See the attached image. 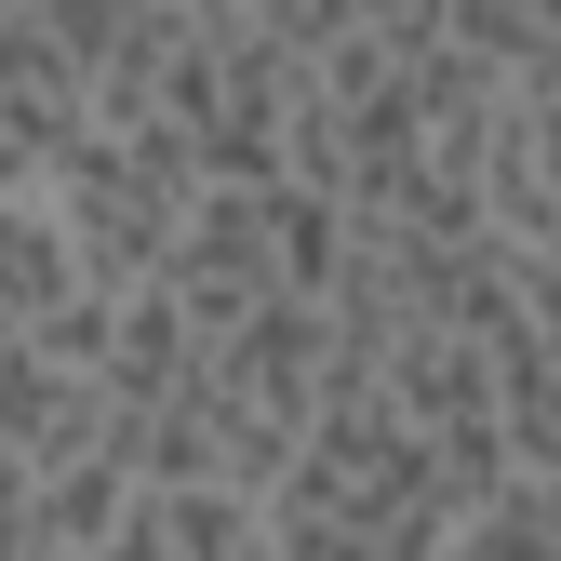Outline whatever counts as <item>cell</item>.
Instances as JSON below:
<instances>
[{"mask_svg":"<svg viewBox=\"0 0 561 561\" xmlns=\"http://www.w3.org/2000/svg\"><path fill=\"white\" fill-rule=\"evenodd\" d=\"M187 201H201V174H187V148H174L161 121H134V134H67V148L41 161V215H54L67 267H81L94 295L161 280Z\"/></svg>","mask_w":561,"mask_h":561,"instance_id":"1","label":"cell"},{"mask_svg":"<svg viewBox=\"0 0 561 561\" xmlns=\"http://www.w3.org/2000/svg\"><path fill=\"white\" fill-rule=\"evenodd\" d=\"M161 295L174 321L215 347L228 321H254L280 295V187H201L174 215V254H161Z\"/></svg>","mask_w":561,"mask_h":561,"instance_id":"2","label":"cell"},{"mask_svg":"<svg viewBox=\"0 0 561 561\" xmlns=\"http://www.w3.org/2000/svg\"><path fill=\"white\" fill-rule=\"evenodd\" d=\"M107 428H121V414H107V388L54 375L27 334L0 347V455H14L27 481H41V468H67V455H107Z\"/></svg>","mask_w":561,"mask_h":561,"instance_id":"3","label":"cell"},{"mask_svg":"<svg viewBox=\"0 0 561 561\" xmlns=\"http://www.w3.org/2000/svg\"><path fill=\"white\" fill-rule=\"evenodd\" d=\"M67 295H81V267H67V241H54V215L41 201H0V321H54Z\"/></svg>","mask_w":561,"mask_h":561,"instance_id":"4","label":"cell"},{"mask_svg":"<svg viewBox=\"0 0 561 561\" xmlns=\"http://www.w3.org/2000/svg\"><path fill=\"white\" fill-rule=\"evenodd\" d=\"M161 14H174V41H201V54L267 41V0H161Z\"/></svg>","mask_w":561,"mask_h":561,"instance_id":"5","label":"cell"}]
</instances>
